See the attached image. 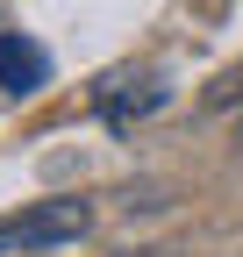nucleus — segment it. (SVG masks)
Instances as JSON below:
<instances>
[{"label":"nucleus","instance_id":"f257e3e1","mask_svg":"<svg viewBox=\"0 0 243 257\" xmlns=\"http://www.w3.org/2000/svg\"><path fill=\"white\" fill-rule=\"evenodd\" d=\"M93 229V207L86 200H36L0 221V257H36V250H57V243H79Z\"/></svg>","mask_w":243,"mask_h":257},{"label":"nucleus","instance_id":"f03ea898","mask_svg":"<svg viewBox=\"0 0 243 257\" xmlns=\"http://www.w3.org/2000/svg\"><path fill=\"white\" fill-rule=\"evenodd\" d=\"M93 107L107 114L114 136H129L143 114H158V107H165V79H158V72H107V79L93 86Z\"/></svg>","mask_w":243,"mask_h":257},{"label":"nucleus","instance_id":"7ed1b4c3","mask_svg":"<svg viewBox=\"0 0 243 257\" xmlns=\"http://www.w3.org/2000/svg\"><path fill=\"white\" fill-rule=\"evenodd\" d=\"M50 86V50L29 36H0V93L8 100H29V93Z\"/></svg>","mask_w":243,"mask_h":257},{"label":"nucleus","instance_id":"20e7f679","mask_svg":"<svg viewBox=\"0 0 243 257\" xmlns=\"http://www.w3.org/2000/svg\"><path fill=\"white\" fill-rule=\"evenodd\" d=\"M236 100H243V72H229L215 93H207V107H236Z\"/></svg>","mask_w":243,"mask_h":257}]
</instances>
